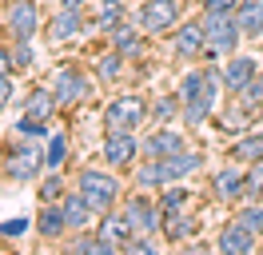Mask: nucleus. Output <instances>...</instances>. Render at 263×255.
Segmentation results:
<instances>
[{"label":"nucleus","instance_id":"21","mask_svg":"<svg viewBox=\"0 0 263 255\" xmlns=\"http://www.w3.org/2000/svg\"><path fill=\"white\" fill-rule=\"evenodd\" d=\"M196 231H199V215L192 211V207L164 215V243H192Z\"/></svg>","mask_w":263,"mask_h":255},{"label":"nucleus","instance_id":"44","mask_svg":"<svg viewBox=\"0 0 263 255\" xmlns=\"http://www.w3.org/2000/svg\"><path fill=\"white\" fill-rule=\"evenodd\" d=\"M259 120H263V108H259Z\"/></svg>","mask_w":263,"mask_h":255},{"label":"nucleus","instance_id":"3","mask_svg":"<svg viewBox=\"0 0 263 255\" xmlns=\"http://www.w3.org/2000/svg\"><path fill=\"white\" fill-rule=\"evenodd\" d=\"M148 112L152 100L144 92H116L104 104V132H144L148 128Z\"/></svg>","mask_w":263,"mask_h":255},{"label":"nucleus","instance_id":"35","mask_svg":"<svg viewBox=\"0 0 263 255\" xmlns=\"http://www.w3.org/2000/svg\"><path fill=\"white\" fill-rule=\"evenodd\" d=\"M8 44H12L16 72H28V68H36V40H8Z\"/></svg>","mask_w":263,"mask_h":255},{"label":"nucleus","instance_id":"45","mask_svg":"<svg viewBox=\"0 0 263 255\" xmlns=\"http://www.w3.org/2000/svg\"><path fill=\"white\" fill-rule=\"evenodd\" d=\"M0 243H4V239H0Z\"/></svg>","mask_w":263,"mask_h":255},{"label":"nucleus","instance_id":"9","mask_svg":"<svg viewBox=\"0 0 263 255\" xmlns=\"http://www.w3.org/2000/svg\"><path fill=\"white\" fill-rule=\"evenodd\" d=\"M48 88H52V96H56V108L68 112V108H80L84 100L92 96V80H88V72L76 68V64H60V68L52 72Z\"/></svg>","mask_w":263,"mask_h":255},{"label":"nucleus","instance_id":"19","mask_svg":"<svg viewBox=\"0 0 263 255\" xmlns=\"http://www.w3.org/2000/svg\"><path fill=\"white\" fill-rule=\"evenodd\" d=\"M199 168H203V152L199 148H183V152H176V156H164L160 159V172H164V188L167 184H180V179H187V175H196Z\"/></svg>","mask_w":263,"mask_h":255},{"label":"nucleus","instance_id":"2","mask_svg":"<svg viewBox=\"0 0 263 255\" xmlns=\"http://www.w3.org/2000/svg\"><path fill=\"white\" fill-rule=\"evenodd\" d=\"M72 188L80 191L88 204L96 207V215H104V211H112V207L124 204V179H120V172L116 168H108V163H88V168H80L76 172V179H72Z\"/></svg>","mask_w":263,"mask_h":255},{"label":"nucleus","instance_id":"29","mask_svg":"<svg viewBox=\"0 0 263 255\" xmlns=\"http://www.w3.org/2000/svg\"><path fill=\"white\" fill-rule=\"evenodd\" d=\"M124 72H128V60H124L116 48H108L104 56H96V60H92V76H96L100 84H116Z\"/></svg>","mask_w":263,"mask_h":255},{"label":"nucleus","instance_id":"40","mask_svg":"<svg viewBox=\"0 0 263 255\" xmlns=\"http://www.w3.org/2000/svg\"><path fill=\"white\" fill-rule=\"evenodd\" d=\"M12 92H16V80H12V72H8V76H0V112L12 104Z\"/></svg>","mask_w":263,"mask_h":255},{"label":"nucleus","instance_id":"24","mask_svg":"<svg viewBox=\"0 0 263 255\" xmlns=\"http://www.w3.org/2000/svg\"><path fill=\"white\" fill-rule=\"evenodd\" d=\"M96 231H100L104 239L120 243V247H124V243L136 235V227H132V220L124 215V207H112V211H104V215L96 220Z\"/></svg>","mask_w":263,"mask_h":255},{"label":"nucleus","instance_id":"10","mask_svg":"<svg viewBox=\"0 0 263 255\" xmlns=\"http://www.w3.org/2000/svg\"><path fill=\"white\" fill-rule=\"evenodd\" d=\"M84 32H88V12L84 8H60V4H52L48 20H44V40L52 48L76 44Z\"/></svg>","mask_w":263,"mask_h":255},{"label":"nucleus","instance_id":"46","mask_svg":"<svg viewBox=\"0 0 263 255\" xmlns=\"http://www.w3.org/2000/svg\"><path fill=\"white\" fill-rule=\"evenodd\" d=\"M0 191H4V188H0Z\"/></svg>","mask_w":263,"mask_h":255},{"label":"nucleus","instance_id":"11","mask_svg":"<svg viewBox=\"0 0 263 255\" xmlns=\"http://www.w3.org/2000/svg\"><path fill=\"white\" fill-rule=\"evenodd\" d=\"M167 40H172V56L180 64H203L208 36H203V20H199V16H183L180 28L172 32Z\"/></svg>","mask_w":263,"mask_h":255},{"label":"nucleus","instance_id":"42","mask_svg":"<svg viewBox=\"0 0 263 255\" xmlns=\"http://www.w3.org/2000/svg\"><path fill=\"white\" fill-rule=\"evenodd\" d=\"M60 8H88V0H56Z\"/></svg>","mask_w":263,"mask_h":255},{"label":"nucleus","instance_id":"1","mask_svg":"<svg viewBox=\"0 0 263 255\" xmlns=\"http://www.w3.org/2000/svg\"><path fill=\"white\" fill-rule=\"evenodd\" d=\"M44 172H48L44 143L12 132L8 143H4V156H0V179H8V184H36Z\"/></svg>","mask_w":263,"mask_h":255},{"label":"nucleus","instance_id":"18","mask_svg":"<svg viewBox=\"0 0 263 255\" xmlns=\"http://www.w3.org/2000/svg\"><path fill=\"white\" fill-rule=\"evenodd\" d=\"M259 247V235L255 231H247L243 223L231 215L223 227H219V235H215V251H228V255H251Z\"/></svg>","mask_w":263,"mask_h":255},{"label":"nucleus","instance_id":"17","mask_svg":"<svg viewBox=\"0 0 263 255\" xmlns=\"http://www.w3.org/2000/svg\"><path fill=\"white\" fill-rule=\"evenodd\" d=\"M32 231L36 239H44V243H60L68 239V215H64V204H40L32 215Z\"/></svg>","mask_w":263,"mask_h":255},{"label":"nucleus","instance_id":"37","mask_svg":"<svg viewBox=\"0 0 263 255\" xmlns=\"http://www.w3.org/2000/svg\"><path fill=\"white\" fill-rule=\"evenodd\" d=\"M156 239H160V235H132L128 243H124V255H156V251H160Z\"/></svg>","mask_w":263,"mask_h":255},{"label":"nucleus","instance_id":"28","mask_svg":"<svg viewBox=\"0 0 263 255\" xmlns=\"http://www.w3.org/2000/svg\"><path fill=\"white\" fill-rule=\"evenodd\" d=\"M68 195V172L60 168V172H44L40 179H36V199L40 204H60Z\"/></svg>","mask_w":263,"mask_h":255},{"label":"nucleus","instance_id":"25","mask_svg":"<svg viewBox=\"0 0 263 255\" xmlns=\"http://www.w3.org/2000/svg\"><path fill=\"white\" fill-rule=\"evenodd\" d=\"M20 112H28V116H36V120H52L60 108H56V96H52L48 84H36V88H28V92H24Z\"/></svg>","mask_w":263,"mask_h":255},{"label":"nucleus","instance_id":"7","mask_svg":"<svg viewBox=\"0 0 263 255\" xmlns=\"http://www.w3.org/2000/svg\"><path fill=\"white\" fill-rule=\"evenodd\" d=\"M136 20H140V28L148 32L152 40H164V36H172V32L180 28L183 0H140Z\"/></svg>","mask_w":263,"mask_h":255},{"label":"nucleus","instance_id":"26","mask_svg":"<svg viewBox=\"0 0 263 255\" xmlns=\"http://www.w3.org/2000/svg\"><path fill=\"white\" fill-rule=\"evenodd\" d=\"M180 92H156L152 96V112H148V128L160 124H180Z\"/></svg>","mask_w":263,"mask_h":255},{"label":"nucleus","instance_id":"5","mask_svg":"<svg viewBox=\"0 0 263 255\" xmlns=\"http://www.w3.org/2000/svg\"><path fill=\"white\" fill-rule=\"evenodd\" d=\"M44 0H8L4 4V28H8V40H36L44 36Z\"/></svg>","mask_w":263,"mask_h":255},{"label":"nucleus","instance_id":"38","mask_svg":"<svg viewBox=\"0 0 263 255\" xmlns=\"http://www.w3.org/2000/svg\"><path fill=\"white\" fill-rule=\"evenodd\" d=\"M239 100H243L251 112H259V108H263V72H255V76H251V84L239 92Z\"/></svg>","mask_w":263,"mask_h":255},{"label":"nucleus","instance_id":"41","mask_svg":"<svg viewBox=\"0 0 263 255\" xmlns=\"http://www.w3.org/2000/svg\"><path fill=\"white\" fill-rule=\"evenodd\" d=\"M16 72V60H12V44H0V76Z\"/></svg>","mask_w":263,"mask_h":255},{"label":"nucleus","instance_id":"8","mask_svg":"<svg viewBox=\"0 0 263 255\" xmlns=\"http://www.w3.org/2000/svg\"><path fill=\"white\" fill-rule=\"evenodd\" d=\"M144 159L140 132H104L100 136V163H108L116 172H132Z\"/></svg>","mask_w":263,"mask_h":255},{"label":"nucleus","instance_id":"20","mask_svg":"<svg viewBox=\"0 0 263 255\" xmlns=\"http://www.w3.org/2000/svg\"><path fill=\"white\" fill-rule=\"evenodd\" d=\"M128 0H96V8L88 16V32H100V36H108L112 28H120L124 20H128Z\"/></svg>","mask_w":263,"mask_h":255},{"label":"nucleus","instance_id":"6","mask_svg":"<svg viewBox=\"0 0 263 255\" xmlns=\"http://www.w3.org/2000/svg\"><path fill=\"white\" fill-rule=\"evenodd\" d=\"M120 207H124V215L132 220L136 235H164V207H160V199H156V191L132 188Z\"/></svg>","mask_w":263,"mask_h":255},{"label":"nucleus","instance_id":"34","mask_svg":"<svg viewBox=\"0 0 263 255\" xmlns=\"http://www.w3.org/2000/svg\"><path fill=\"white\" fill-rule=\"evenodd\" d=\"M28 231H32V215H8V220H0V239H4V243L24 239Z\"/></svg>","mask_w":263,"mask_h":255},{"label":"nucleus","instance_id":"31","mask_svg":"<svg viewBox=\"0 0 263 255\" xmlns=\"http://www.w3.org/2000/svg\"><path fill=\"white\" fill-rule=\"evenodd\" d=\"M156 199H160V207H164V215H172V211H183V207H192L196 191L183 188V179H180V184H167V188H160V191H156Z\"/></svg>","mask_w":263,"mask_h":255},{"label":"nucleus","instance_id":"13","mask_svg":"<svg viewBox=\"0 0 263 255\" xmlns=\"http://www.w3.org/2000/svg\"><path fill=\"white\" fill-rule=\"evenodd\" d=\"M140 143H144V156H148V159H164V156H176V152H183V148H187V132H183V128H176V124L144 128Z\"/></svg>","mask_w":263,"mask_h":255},{"label":"nucleus","instance_id":"27","mask_svg":"<svg viewBox=\"0 0 263 255\" xmlns=\"http://www.w3.org/2000/svg\"><path fill=\"white\" fill-rule=\"evenodd\" d=\"M235 20H239L243 40H263V0H239Z\"/></svg>","mask_w":263,"mask_h":255},{"label":"nucleus","instance_id":"32","mask_svg":"<svg viewBox=\"0 0 263 255\" xmlns=\"http://www.w3.org/2000/svg\"><path fill=\"white\" fill-rule=\"evenodd\" d=\"M235 220L263 239V199H243V204L235 207Z\"/></svg>","mask_w":263,"mask_h":255},{"label":"nucleus","instance_id":"22","mask_svg":"<svg viewBox=\"0 0 263 255\" xmlns=\"http://www.w3.org/2000/svg\"><path fill=\"white\" fill-rule=\"evenodd\" d=\"M60 204H64V215H68V231H88V227H96V220H100L96 207L88 204V199H84L76 188L68 191Z\"/></svg>","mask_w":263,"mask_h":255},{"label":"nucleus","instance_id":"39","mask_svg":"<svg viewBox=\"0 0 263 255\" xmlns=\"http://www.w3.org/2000/svg\"><path fill=\"white\" fill-rule=\"evenodd\" d=\"M239 0H199V12H235Z\"/></svg>","mask_w":263,"mask_h":255},{"label":"nucleus","instance_id":"43","mask_svg":"<svg viewBox=\"0 0 263 255\" xmlns=\"http://www.w3.org/2000/svg\"><path fill=\"white\" fill-rule=\"evenodd\" d=\"M44 4H56V0H44Z\"/></svg>","mask_w":263,"mask_h":255},{"label":"nucleus","instance_id":"4","mask_svg":"<svg viewBox=\"0 0 263 255\" xmlns=\"http://www.w3.org/2000/svg\"><path fill=\"white\" fill-rule=\"evenodd\" d=\"M199 20H203V36H208L203 60H223V56H231V52H239L243 32H239L235 12H199Z\"/></svg>","mask_w":263,"mask_h":255},{"label":"nucleus","instance_id":"14","mask_svg":"<svg viewBox=\"0 0 263 255\" xmlns=\"http://www.w3.org/2000/svg\"><path fill=\"white\" fill-rule=\"evenodd\" d=\"M243 163H235V159H228L219 172H212V199L215 204H228V207H239L243 204Z\"/></svg>","mask_w":263,"mask_h":255},{"label":"nucleus","instance_id":"15","mask_svg":"<svg viewBox=\"0 0 263 255\" xmlns=\"http://www.w3.org/2000/svg\"><path fill=\"white\" fill-rule=\"evenodd\" d=\"M255 120H259V112H251L239 96H228V104H219V108H215V128H219L228 140H235V136L251 132V128H255Z\"/></svg>","mask_w":263,"mask_h":255},{"label":"nucleus","instance_id":"36","mask_svg":"<svg viewBox=\"0 0 263 255\" xmlns=\"http://www.w3.org/2000/svg\"><path fill=\"white\" fill-rule=\"evenodd\" d=\"M243 199H263V159L247 163L243 172Z\"/></svg>","mask_w":263,"mask_h":255},{"label":"nucleus","instance_id":"16","mask_svg":"<svg viewBox=\"0 0 263 255\" xmlns=\"http://www.w3.org/2000/svg\"><path fill=\"white\" fill-rule=\"evenodd\" d=\"M255 72H259V56H251V52H231V56H223V92L239 96L247 84H251Z\"/></svg>","mask_w":263,"mask_h":255},{"label":"nucleus","instance_id":"30","mask_svg":"<svg viewBox=\"0 0 263 255\" xmlns=\"http://www.w3.org/2000/svg\"><path fill=\"white\" fill-rule=\"evenodd\" d=\"M68 156H72V136L68 132H52L44 140V163H48V172L68 168Z\"/></svg>","mask_w":263,"mask_h":255},{"label":"nucleus","instance_id":"12","mask_svg":"<svg viewBox=\"0 0 263 255\" xmlns=\"http://www.w3.org/2000/svg\"><path fill=\"white\" fill-rule=\"evenodd\" d=\"M148 40H152V36L140 28V20H136V16H128L120 28L108 32V48H116V52H120V56H124L128 64L148 60Z\"/></svg>","mask_w":263,"mask_h":255},{"label":"nucleus","instance_id":"33","mask_svg":"<svg viewBox=\"0 0 263 255\" xmlns=\"http://www.w3.org/2000/svg\"><path fill=\"white\" fill-rule=\"evenodd\" d=\"M12 132L16 136H28V140H48L52 132H48V120H36V116H28V112H20L16 120H12Z\"/></svg>","mask_w":263,"mask_h":255},{"label":"nucleus","instance_id":"23","mask_svg":"<svg viewBox=\"0 0 263 255\" xmlns=\"http://www.w3.org/2000/svg\"><path fill=\"white\" fill-rule=\"evenodd\" d=\"M228 159H235V163H259L263 159V132H243V136H235V140H228V152H223Z\"/></svg>","mask_w":263,"mask_h":255}]
</instances>
